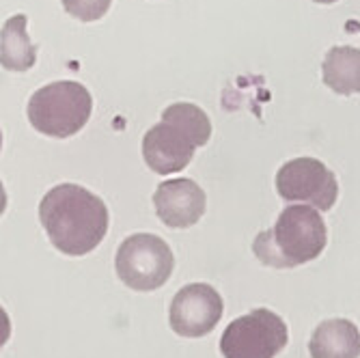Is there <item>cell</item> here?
Masks as SVG:
<instances>
[{
	"instance_id": "8fae6325",
	"label": "cell",
	"mask_w": 360,
	"mask_h": 358,
	"mask_svg": "<svg viewBox=\"0 0 360 358\" xmlns=\"http://www.w3.org/2000/svg\"><path fill=\"white\" fill-rule=\"evenodd\" d=\"M323 84L339 95L360 93V50L354 46H337L326 52L321 65Z\"/></svg>"
},
{
	"instance_id": "ba28073f",
	"label": "cell",
	"mask_w": 360,
	"mask_h": 358,
	"mask_svg": "<svg viewBox=\"0 0 360 358\" xmlns=\"http://www.w3.org/2000/svg\"><path fill=\"white\" fill-rule=\"evenodd\" d=\"M205 192L194 179H167L153 194L158 218L171 229H188L205 214Z\"/></svg>"
},
{
	"instance_id": "8992f818",
	"label": "cell",
	"mask_w": 360,
	"mask_h": 358,
	"mask_svg": "<svg viewBox=\"0 0 360 358\" xmlns=\"http://www.w3.org/2000/svg\"><path fill=\"white\" fill-rule=\"evenodd\" d=\"M276 190L281 199L309 203L315 210L328 212L339 197L335 173L315 158L289 160L276 173Z\"/></svg>"
},
{
	"instance_id": "52a82bcc",
	"label": "cell",
	"mask_w": 360,
	"mask_h": 358,
	"mask_svg": "<svg viewBox=\"0 0 360 358\" xmlns=\"http://www.w3.org/2000/svg\"><path fill=\"white\" fill-rule=\"evenodd\" d=\"M220 317L222 298L207 283H192L179 289L169 309L173 333L190 339L210 335L218 326Z\"/></svg>"
},
{
	"instance_id": "4fadbf2b",
	"label": "cell",
	"mask_w": 360,
	"mask_h": 358,
	"mask_svg": "<svg viewBox=\"0 0 360 358\" xmlns=\"http://www.w3.org/2000/svg\"><path fill=\"white\" fill-rule=\"evenodd\" d=\"M162 121L179 127L181 132H186L192 139V143L196 147L207 145V141L212 136V121L205 115V110L199 108L196 104H188V102L171 104L165 113H162Z\"/></svg>"
},
{
	"instance_id": "30bf717a",
	"label": "cell",
	"mask_w": 360,
	"mask_h": 358,
	"mask_svg": "<svg viewBox=\"0 0 360 358\" xmlns=\"http://www.w3.org/2000/svg\"><path fill=\"white\" fill-rule=\"evenodd\" d=\"M311 358H358L360 333L349 319H326L309 341Z\"/></svg>"
},
{
	"instance_id": "277c9868",
	"label": "cell",
	"mask_w": 360,
	"mask_h": 358,
	"mask_svg": "<svg viewBox=\"0 0 360 358\" xmlns=\"http://www.w3.org/2000/svg\"><path fill=\"white\" fill-rule=\"evenodd\" d=\"M115 268L129 289L153 291L171 279L175 257L162 238L153 234H134L117 248Z\"/></svg>"
},
{
	"instance_id": "6da1fadb",
	"label": "cell",
	"mask_w": 360,
	"mask_h": 358,
	"mask_svg": "<svg viewBox=\"0 0 360 358\" xmlns=\"http://www.w3.org/2000/svg\"><path fill=\"white\" fill-rule=\"evenodd\" d=\"M39 220L56 250L82 257L102 244L110 216L106 203L91 190L76 184H60L41 199Z\"/></svg>"
},
{
	"instance_id": "7c38bea8",
	"label": "cell",
	"mask_w": 360,
	"mask_h": 358,
	"mask_svg": "<svg viewBox=\"0 0 360 358\" xmlns=\"http://www.w3.org/2000/svg\"><path fill=\"white\" fill-rule=\"evenodd\" d=\"M28 18L24 13L11 15L3 24V46H0V60L9 72H28L37 60V46L28 39L26 32Z\"/></svg>"
},
{
	"instance_id": "7a4b0ae2",
	"label": "cell",
	"mask_w": 360,
	"mask_h": 358,
	"mask_svg": "<svg viewBox=\"0 0 360 358\" xmlns=\"http://www.w3.org/2000/svg\"><path fill=\"white\" fill-rule=\"evenodd\" d=\"M326 242L328 234L315 207L289 205L281 212L272 229L255 238L252 252L264 266L296 268L317 259Z\"/></svg>"
},
{
	"instance_id": "9a60e30c",
	"label": "cell",
	"mask_w": 360,
	"mask_h": 358,
	"mask_svg": "<svg viewBox=\"0 0 360 358\" xmlns=\"http://www.w3.org/2000/svg\"><path fill=\"white\" fill-rule=\"evenodd\" d=\"M319 5H333V3H339V0H315Z\"/></svg>"
},
{
	"instance_id": "5b68a950",
	"label": "cell",
	"mask_w": 360,
	"mask_h": 358,
	"mask_svg": "<svg viewBox=\"0 0 360 358\" xmlns=\"http://www.w3.org/2000/svg\"><path fill=\"white\" fill-rule=\"evenodd\" d=\"M287 341V324L274 311L252 309L224 328L220 352L224 358H274Z\"/></svg>"
},
{
	"instance_id": "5bb4252c",
	"label": "cell",
	"mask_w": 360,
	"mask_h": 358,
	"mask_svg": "<svg viewBox=\"0 0 360 358\" xmlns=\"http://www.w3.org/2000/svg\"><path fill=\"white\" fill-rule=\"evenodd\" d=\"M60 3L72 18L80 22H97L108 13L112 0H60Z\"/></svg>"
},
{
	"instance_id": "3957f363",
	"label": "cell",
	"mask_w": 360,
	"mask_h": 358,
	"mask_svg": "<svg viewBox=\"0 0 360 358\" xmlns=\"http://www.w3.org/2000/svg\"><path fill=\"white\" fill-rule=\"evenodd\" d=\"M93 97L84 84L58 80L41 87L28 100V121L37 132L52 139L78 134L91 119Z\"/></svg>"
},
{
	"instance_id": "9c48e42d",
	"label": "cell",
	"mask_w": 360,
	"mask_h": 358,
	"mask_svg": "<svg viewBox=\"0 0 360 358\" xmlns=\"http://www.w3.org/2000/svg\"><path fill=\"white\" fill-rule=\"evenodd\" d=\"M196 145L173 123L162 121L153 125L143 139V158L147 167L158 175L184 171L194 155Z\"/></svg>"
}]
</instances>
